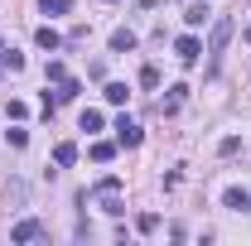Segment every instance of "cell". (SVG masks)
I'll return each mask as SVG.
<instances>
[{
    "mask_svg": "<svg viewBox=\"0 0 251 246\" xmlns=\"http://www.w3.org/2000/svg\"><path fill=\"white\" fill-rule=\"evenodd\" d=\"M0 53H5V44H0Z\"/></svg>",
    "mask_w": 251,
    "mask_h": 246,
    "instance_id": "603a6c76",
    "label": "cell"
},
{
    "mask_svg": "<svg viewBox=\"0 0 251 246\" xmlns=\"http://www.w3.org/2000/svg\"><path fill=\"white\" fill-rule=\"evenodd\" d=\"M247 39H251V25H247Z\"/></svg>",
    "mask_w": 251,
    "mask_h": 246,
    "instance_id": "7402d4cb",
    "label": "cell"
},
{
    "mask_svg": "<svg viewBox=\"0 0 251 246\" xmlns=\"http://www.w3.org/2000/svg\"><path fill=\"white\" fill-rule=\"evenodd\" d=\"M208 20H213V10H208L203 0H193V5H188V10H184V25H188V29H203Z\"/></svg>",
    "mask_w": 251,
    "mask_h": 246,
    "instance_id": "5b68a950",
    "label": "cell"
},
{
    "mask_svg": "<svg viewBox=\"0 0 251 246\" xmlns=\"http://www.w3.org/2000/svg\"><path fill=\"white\" fill-rule=\"evenodd\" d=\"M39 237H44V222H39V217L15 222V232H10V242H39Z\"/></svg>",
    "mask_w": 251,
    "mask_h": 246,
    "instance_id": "3957f363",
    "label": "cell"
},
{
    "mask_svg": "<svg viewBox=\"0 0 251 246\" xmlns=\"http://www.w3.org/2000/svg\"><path fill=\"white\" fill-rule=\"evenodd\" d=\"M232 213H251V193H242V188H227V198H222Z\"/></svg>",
    "mask_w": 251,
    "mask_h": 246,
    "instance_id": "52a82bcc",
    "label": "cell"
},
{
    "mask_svg": "<svg viewBox=\"0 0 251 246\" xmlns=\"http://www.w3.org/2000/svg\"><path fill=\"white\" fill-rule=\"evenodd\" d=\"M5 140H10L15 150H25V145H29V130H20V125H15V130H5Z\"/></svg>",
    "mask_w": 251,
    "mask_h": 246,
    "instance_id": "9a60e30c",
    "label": "cell"
},
{
    "mask_svg": "<svg viewBox=\"0 0 251 246\" xmlns=\"http://www.w3.org/2000/svg\"><path fill=\"white\" fill-rule=\"evenodd\" d=\"M140 87H159V68H140Z\"/></svg>",
    "mask_w": 251,
    "mask_h": 246,
    "instance_id": "ac0fdd59",
    "label": "cell"
},
{
    "mask_svg": "<svg viewBox=\"0 0 251 246\" xmlns=\"http://www.w3.org/2000/svg\"><path fill=\"white\" fill-rule=\"evenodd\" d=\"M174 53H179V63H198V53H203V44H198V34H184V39L174 44Z\"/></svg>",
    "mask_w": 251,
    "mask_h": 246,
    "instance_id": "277c9868",
    "label": "cell"
},
{
    "mask_svg": "<svg viewBox=\"0 0 251 246\" xmlns=\"http://www.w3.org/2000/svg\"><path fill=\"white\" fill-rule=\"evenodd\" d=\"M34 44H39V49H49V53H53V49H58V44H63V34H58V29H49V25H44V29L34 34Z\"/></svg>",
    "mask_w": 251,
    "mask_h": 246,
    "instance_id": "ba28073f",
    "label": "cell"
},
{
    "mask_svg": "<svg viewBox=\"0 0 251 246\" xmlns=\"http://www.w3.org/2000/svg\"><path fill=\"white\" fill-rule=\"evenodd\" d=\"M82 130H87V135H92V130H101V111H92V106H87V111H82Z\"/></svg>",
    "mask_w": 251,
    "mask_h": 246,
    "instance_id": "5bb4252c",
    "label": "cell"
},
{
    "mask_svg": "<svg viewBox=\"0 0 251 246\" xmlns=\"http://www.w3.org/2000/svg\"><path fill=\"white\" fill-rule=\"evenodd\" d=\"M0 63H5L10 73H20V68H25V53H15V49H10V53H0Z\"/></svg>",
    "mask_w": 251,
    "mask_h": 246,
    "instance_id": "e0dca14e",
    "label": "cell"
},
{
    "mask_svg": "<svg viewBox=\"0 0 251 246\" xmlns=\"http://www.w3.org/2000/svg\"><path fill=\"white\" fill-rule=\"evenodd\" d=\"M101 97H106L111 106H121L126 97H130V87H126V82H106V92H101Z\"/></svg>",
    "mask_w": 251,
    "mask_h": 246,
    "instance_id": "30bf717a",
    "label": "cell"
},
{
    "mask_svg": "<svg viewBox=\"0 0 251 246\" xmlns=\"http://www.w3.org/2000/svg\"><path fill=\"white\" fill-rule=\"evenodd\" d=\"M135 227H140V232H155L159 217H155V213H140V217H135Z\"/></svg>",
    "mask_w": 251,
    "mask_h": 246,
    "instance_id": "d6986e66",
    "label": "cell"
},
{
    "mask_svg": "<svg viewBox=\"0 0 251 246\" xmlns=\"http://www.w3.org/2000/svg\"><path fill=\"white\" fill-rule=\"evenodd\" d=\"M73 159H77V145H73V140H63L58 150H53V164H73Z\"/></svg>",
    "mask_w": 251,
    "mask_h": 246,
    "instance_id": "8fae6325",
    "label": "cell"
},
{
    "mask_svg": "<svg viewBox=\"0 0 251 246\" xmlns=\"http://www.w3.org/2000/svg\"><path fill=\"white\" fill-rule=\"evenodd\" d=\"M116 140H121L126 150H130V145H140V125L130 121V116H121V121H116Z\"/></svg>",
    "mask_w": 251,
    "mask_h": 246,
    "instance_id": "8992f818",
    "label": "cell"
},
{
    "mask_svg": "<svg viewBox=\"0 0 251 246\" xmlns=\"http://www.w3.org/2000/svg\"><path fill=\"white\" fill-rule=\"evenodd\" d=\"M237 150H242V140H237V135H227V140L218 145V154H237Z\"/></svg>",
    "mask_w": 251,
    "mask_h": 246,
    "instance_id": "44dd1931",
    "label": "cell"
},
{
    "mask_svg": "<svg viewBox=\"0 0 251 246\" xmlns=\"http://www.w3.org/2000/svg\"><path fill=\"white\" fill-rule=\"evenodd\" d=\"M232 44V20H213V39H208V73L222 68V53Z\"/></svg>",
    "mask_w": 251,
    "mask_h": 246,
    "instance_id": "6da1fadb",
    "label": "cell"
},
{
    "mask_svg": "<svg viewBox=\"0 0 251 246\" xmlns=\"http://www.w3.org/2000/svg\"><path fill=\"white\" fill-rule=\"evenodd\" d=\"M39 5H44L49 15H68V10H73V0H39Z\"/></svg>",
    "mask_w": 251,
    "mask_h": 246,
    "instance_id": "2e32d148",
    "label": "cell"
},
{
    "mask_svg": "<svg viewBox=\"0 0 251 246\" xmlns=\"http://www.w3.org/2000/svg\"><path fill=\"white\" fill-rule=\"evenodd\" d=\"M92 198H97V203H101L111 217H121V213H126V203H121V179H101V184L92 188Z\"/></svg>",
    "mask_w": 251,
    "mask_h": 246,
    "instance_id": "7a4b0ae2",
    "label": "cell"
},
{
    "mask_svg": "<svg viewBox=\"0 0 251 246\" xmlns=\"http://www.w3.org/2000/svg\"><path fill=\"white\" fill-rule=\"evenodd\" d=\"M130 49H135V34H130V29H116V34H111V53H130Z\"/></svg>",
    "mask_w": 251,
    "mask_h": 246,
    "instance_id": "9c48e42d",
    "label": "cell"
},
{
    "mask_svg": "<svg viewBox=\"0 0 251 246\" xmlns=\"http://www.w3.org/2000/svg\"><path fill=\"white\" fill-rule=\"evenodd\" d=\"M25 111H29L25 101H10V106H5V116H10V121H25Z\"/></svg>",
    "mask_w": 251,
    "mask_h": 246,
    "instance_id": "ffe728a7",
    "label": "cell"
},
{
    "mask_svg": "<svg viewBox=\"0 0 251 246\" xmlns=\"http://www.w3.org/2000/svg\"><path fill=\"white\" fill-rule=\"evenodd\" d=\"M111 154H116V145H111V140H97V145H92V159H97V164H106Z\"/></svg>",
    "mask_w": 251,
    "mask_h": 246,
    "instance_id": "7c38bea8",
    "label": "cell"
},
{
    "mask_svg": "<svg viewBox=\"0 0 251 246\" xmlns=\"http://www.w3.org/2000/svg\"><path fill=\"white\" fill-rule=\"evenodd\" d=\"M44 77H49V82H63V77H68V68L53 58V63H44Z\"/></svg>",
    "mask_w": 251,
    "mask_h": 246,
    "instance_id": "4fadbf2b",
    "label": "cell"
}]
</instances>
